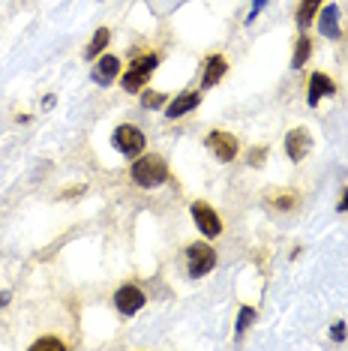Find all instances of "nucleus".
<instances>
[{"mask_svg": "<svg viewBox=\"0 0 348 351\" xmlns=\"http://www.w3.org/2000/svg\"><path fill=\"white\" fill-rule=\"evenodd\" d=\"M129 174L141 189H153V186H160V183L169 180V162H165L160 154H147V156H138L136 162H132Z\"/></svg>", "mask_w": 348, "mask_h": 351, "instance_id": "nucleus-1", "label": "nucleus"}, {"mask_svg": "<svg viewBox=\"0 0 348 351\" xmlns=\"http://www.w3.org/2000/svg\"><path fill=\"white\" fill-rule=\"evenodd\" d=\"M156 63H160V58H156V54H141V58H136V60L129 63V66H126V73H123V78H121V87H123L126 93L141 90L147 78L153 75Z\"/></svg>", "mask_w": 348, "mask_h": 351, "instance_id": "nucleus-2", "label": "nucleus"}, {"mask_svg": "<svg viewBox=\"0 0 348 351\" xmlns=\"http://www.w3.org/2000/svg\"><path fill=\"white\" fill-rule=\"evenodd\" d=\"M213 267H216V252H213L210 243H192L186 250V270L192 279L208 276Z\"/></svg>", "mask_w": 348, "mask_h": 351, "instance_id": "nucleus-3", "label": "nucleus"}, {"mask_svg": "<svg viewBox=\"0 0 348 351\" xmlns=\"http://www.w3.org/2000/svg\"><path fill=\"white\" fill-rule=\"evenodd\" d=\"M112 145H114V150H121L123 156H138L141 150H145V132L138 130V126H132V123H121L114 130V135H112Z\"/></svg>", "mask_w": 348, "mask_h": 351, "instance_id": "nucleus-4", "label": "nucleus"}, {"mask_svg": "<svg viewBox=\"0 0 348 351\" xmlns=\"http://www.w3.org/2000/svg\"><path fill=\"white\" fill-rule=\"evenodd\" d=\"M189 210H192V219H195V226H199V231L204 237H219L223 234V219H219V213L213 210L208 202H195Z\"/></svg>", "mask_w": 348, "mask_h": 351, "instance_id": "nucleus-5", "label": "nucleus"}, {"mask_svg": "<svg viewBox=\"0 0 348 351\" xmlns=\"http://www.w3.org/2000/svg\"><path fill=\"white\" fill-rule=\"evenodd\" d=\"M114 306L117 313L123 315H136L141 306H145V291L138 289V285H121V289L114 291Z\"/></svg>", "mask_w": 348, "mask_h": 351, "instance_id": "nucleus-6", "label": "nucleus"}, {"mask_svg": "<svg viewBox=\"0 0 348 351\" xmlns=\"http://www.w3.org/2000/svg\"><path fill=\"white\" fill-rule=\"evenodd\" d=\"M208 147L213 150V156H216L219 162H232L237 156V138L232 132H223V130H213L208 135Z\"/></svg>", "mask_w": 348, "mask_h": 351, "instance_id": "nucleus-7", "label": "nucleus"}, {"mask_svg": "<svg viewBox=\"0 0 348 351\" xmlns=\"http://www.w3.org/2000/svg\"><path fill=\"white\" fill-rule=\"evenodd\" d=\"M310 145H312V138L303 126H300V130H291L286 135V154H288L291 162H300V159L310 154Z\"/></svg>", "mask_w": 348, "mask_h": 351, "instance_id": "nucleus-8", "label": "nucleus"}, {"mask_svg": "<svg viewBox=\"0 0 348 351\" xmlns=\"http://www.w3.org/2000/svg\"><path fill=\"white\" fill-rule=\"evenodd\" d=\"M334 93H336L334 78L324 75V73H312V78H310V99H306L312 108L319 106V99H324V97H334Z\"/></svg>", "mask_w": 348, "mask_h": 351, "instance_id": "nucleus-9", "label": "nucleus"}, {"mask_svg": "<svg viewBox=\"0 0 348 351\" xmlns=\"http://www.w3.org/2000/svg\"><path fill=\"white\" fill-rule=\"evenodd\" d=\"M121 73V60L114 58V54H105V58H99L97 60V66H93V82L97 84H112L114 82V75Z\"/></svg>", "mask_w": 348, "mask_h": 351, "instance_id": "nucleus-10", "label": "nucleus"}, {"mask_svg": "<svg viewBox=\"0 0 348 351\" xmlns=\"http://www.w3.org/2000/svg\"><path fill=\"white\" fill-rule=\"evenodd\" d=\"M199 102H201V93H199V90L180 93V97H174L169 106H165V117H171V121H174V117H184L186 111H192L195 106H199Z\"/></svg>", "mask_w": 348, "mask_h": 351, "instance_id": "nucleus-11", "label": "nucleus"}, {"mask_svg": "<svg viewBox=\"0 0 348 351\" xmlns=\"http://www.w3.org/2000/svg\"><path fill=\"white\" fill-rule=\"evenodd\" d=\"M225 69H228V60L223 58V54H210V58L204 60V78H201V87H204V90L216 84L219 78L225 75Z\"/></svg>", "mask_w": 348, "mask_h": 351, "instance_id": "nucleus-12", "label": "nucleus"}, {"mask_svg": "<svg viewBox=\"0 0 348 351\" xmlns=\"http://www.w3.org/2000/svg\"><path fill=\"white\" fill-rule=\"evenodd\" d=\"M319 34L327 36V39H336L339 36V10H336L334 3L321 10V15H319Z\"/></svg>", "mask_w": 348, "mask_h": 351, "instance_id": "nucleus-13", "label": "nucleus"}, {"mask_svg": "<svg viewBox=\"0 0 348 351\" xmlns=\"http://www.w3.org/2000/svg\"><path fill=\"white\" fill-rule=\"evenodd\" d=\"M108 39H112V30H108V27H99L97 34H93L90 45H87V49H84V58H87V60H97L99 54H102V49H105V45H108Z\"/></svg>", "mask_w": 348, "mask_h": 351, "instance_id": "nucleus-14", "label": "nucleus"}, {"mask_svg": "<svg viewBox=\"0 0 348 351\" xmlns=\"http://www.w3.org/2000/svg\"><path fill=\"white\" fill-rule=\"evenodd\" d=\"M319 6H321V0H300V6H297V25L300 27H310L312 19L319 15Z\"/></svg>", "mask_w": 348, "mask_h": 351, "instance_id": "nucleus-15", "label": "nucleus"}, {"mask_svg": "<svg viewBox=\"0 0 348 351\" xmlns=\"http://www.w3.org/2000/svg\"><path fill=\"white\" fill-rule=\"evenodd\" d=\"M310 54H312V39L310 36H300L297 39V49H295V58H291V66L300 69L306 60H310Z\"/></svg>", "mask_w": 348, "mask_h": 351, "instance_id": "nucleus-16", "label": "nucleus"}, {"mask_svg": "<svg viewBox=\"0 0 348 351\" xmlns=\"http://www.w3.org/2000/svg\"><path fill=\"white\" fill-rule=\"evenodd\" d=\"M252 322H256V309L240 306V313H237V324H234V339H243V333H247V327Z\"/></svg>", "mask_w": 348, "mask_h": 351, "instance_id": "nucleus-17", "label": "nucleus"}, {"mask_svg": "<svg viewBox=\"0 0 348 351\" xmlns=\"http://www.w3.org/2000/svg\"><path fill=\"white\" fill-rule=\"evenodd\" d=\"M141 106H145V108H162L165 106V93H141Z\"/></svg>", "mask_w": 348, "mask_h": 351, "instance_id": "nucleus-18", "label": "nucleus"}, {"mask_svg": "<svg viewBox=\"0 0 348 351\" xmlns=\"http://www.w3.org/2000/svg\"><path fill=\"white\" fill-rule=\"evenodd\" d=\"M34 348H58V351H63L66 346H63L60 339H54V337H42V339H36V342H34Z\"/></svg>", "mask_w": 348, "mask_h": 351, "instance_id": "nucleus-19", "label": "nucleus"}, {"mask_svg": "<svg viewBox=\"0 0 348 351\" xmlns=\"http://www.w3.org/2000/svg\"><path fill=\"white\" fill-rule=\"evenodd\" d=\"M271 204H273V207H282V210H286V207H295V204H297V195H279V198H273Z\"/></svg>", "mask_w": 348, "mask_h": 351, "instance_id": "nucleus-20", "label": "nucleus"}, {"mask_svg": "<svg viewBox=\"0 0 348 351\" xmlns=\"http://www.w3.org/2000/svg\"><path fill=\"white\" fill-rule=\"evenodd\" d=\"M345 333H348V330H345V324H343V322H336L334 327H330V339H336V342H339V339H345Z\"/></svg>", "mask_w": 348, "mask_h": 351, "instance_id": "nucleus-21", "label": "nucleus"}, {"mask_svg": "<svg viewBox=\"0 0 348 351\" xmlns=\"http://www.w3.org/2000/svg\"><path fill=\"white\" fill-rule=\"evenodd\" d=\"M264 156H267V147H256V150H252V154H249L252 165H261V162H264Z\"/></svg>", "mask_w": 348, "mask_h": 351, "instance_id": "nucleus-22", "label": "nucleus"}, {"mask_svg": "<svg viewBox=\"0 0 348 351\" xmlns=\"http://www.w3.org/2000/svg\"><path fill=\"white\" fill-rule=\"evenodd\" d=\"M264 3H267V0H252V12H249L247 21H256V15L261 12V6H264Z\"/></svg>", "mask_w": 348, "mask_h": 351, "instance_id": "nucleus-23", "label": "nucleus"}, {"mask_svg": "<svg viewBox=\"0 0 348 351\" xmlns=\"http://www.w3.org/2000/svg\"><path fill=\"white\" fill-rule=\"evenodd\" d=\"M339 210H348V189H343V198H339Z\"/></svg>", "mask_w": 348, "mask_h": 351, "instance_id": "nucleus-24", "label": "nucleus"}, {"mask_svg": "<svg viewBox=\"0 0 348 351\" xmlns=\"http://www.w3.org/2000/svg\"><path fill=\"white\" fill-rule=\"evenodd\" d=\"M6 303H10V291H0V309H3Z\"/></svg>", "mask_w": 348, "mask_h": 351, "instance_id": "nucleus-25", "label": "nucleus"}]
</instances>
